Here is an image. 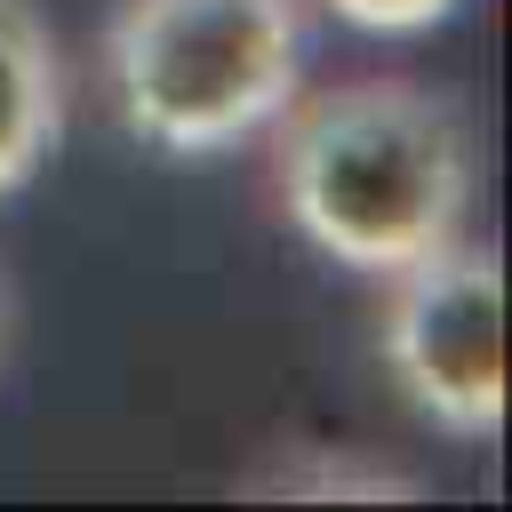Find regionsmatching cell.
Listing matches in <instances>:
<instances>
[{"instance_id": "1", "label": "cell", "mask_w": 512, "mask_h": 512, "mask_svg": "<svg viewBox=\"0 0 512 512\" xmlns=\"http://www.w3.org/2000/svg\"><path fill=\"white\" fill-rule=\"evenodd\" d=\"M264 136L288 232L344 272L384 280L464 232L472 152L448 96L416 80L296 88Z\"/></svg>"}, {"instance_id": "2", "label": "cell", "mask_w": 512, "mask_h": 512, "mask_svg": "<svg viewBox=\"0 0 512 512\" xmlns=\"http://www.w3.org/2000/svg\"><path fill=\"white\" fill-rule=\"evenodd\" d=\"M96 64L136 144L208 160L264 136L304 88V0H120Z\"/></svg>"}, {"instance_id": "3", "label": "cell", "mask_w": 512, "mask_h": 512, "mask_svg": "<svg viewBox=\"0 0 512 512\" xmlns=\"http://www.w3.org/2000/svg\"><path fill=\"white\" fill-rule=\"evenodd\" d=\"M384 368L400 400L456 432L496 440L504 424V256L488 240H440L432 256L384 272Z\"/></svg>"}, {"instance_id": "4", "label": "cell", "mask_w": 512, "mask_h": 512, "mask_svg": "<svg viewBox=\"0 0 512 512\" xmlns=\"http://www.w3.org/2000/svg\"><path fill=\"white\" fill-rule=\"evenodd\" d=\"M64 136V56L40 0H0V200L24 192Z\"/></svg>"}, {"instance_id": "5", "label": "cell", "mask_w": 512, "mask_h": 512, "mask_svg": "<svg viewBox=\"0 0 512 512\" xmlns=\"http://www.w3.org/2000/svg\"><path fill=\"white\" fill-rule=\"evenodd\" d=\"M264 488H280V496H360V504L408 496V480L384 472V464H360V472H344V464H296V472H272Z\"/></svg>"}, {"instance_id": "6", "label": "cell", "mask_w": 512, "mask_h": 512, "mask_svg": "<svg viewBox=\"0 0 512 512\" xmlns=\"http://www.w3.org/2000/svg\"><path fill=\"white\" fill-rule=\"evenodd\" d=\"M328 16H344L352 32H432L456 0H320Z\"/></svg>"}, {"instance_id": "7", "label": "cell", "mask_w": 512, "mask_h": 512, "mask_svg": "<svg viewBox=\"0 0 512 512\" xmlns=\"http://www.w3.org/2000/svg\"><path fill=\"white\" fill-rule=\"evenodd\" d=\"M0 352H8V280H0Z\"/></svg>"}]
</instances>
